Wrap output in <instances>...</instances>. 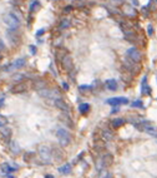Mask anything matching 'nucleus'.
Masks as SVG:
<instances>
[{
    "label": "nucleus",
    "instance_id": "nucleus-23",
    "mask_svg": "<svg viewBox=\"0 0 157 178\" xmlns=\"http://www.w3.org/2000/svg\"><path fill=\"white\" fill-rule=\"evenodd\" d=\"M38 8H40V3L38 2V0H33V2H31V4H30V12L31 13L35 12Z\"/></svg>",
    "mask_w": 157,
    "mask_h": 178
},
{
    "label": "nucleus",
    "instance_id": "nucleus-16",
    "mask_svg": "<svg viewBox=\"0 0 157 178\" xmlns=\"http://www.w3.org/2000/svg\"><path fill=\"white\" fill-rule=\"evenodd\" d=\"M59 172L62 174H69L71 172V164L70 163H65L62 164L61 167H59Z\"/></svg>",
    "mask_w": 157,
    "mask_h": 178
},
{
    "label": "nucleus",
    "instance_id": "nucleus-8",
    "mask_svg": "<svg viewBox=\"0 0 157 178\" xmlns=\"http://www.w3.org/2000/svg\"><path fill=\"white\" fill-rule=\"evenodd\" d=\"M25 64H26V58H19V59H16L14 63H11L10 65H8V67L5 68V70H10V69H20V68H23Z\"/></svg>",
    "mask_w": 157,
    "mask_h": 178
},
{
    "label": "nucleus",
    "instance_id": "nucleus-15",
    "mask_svg": "<svg viewBox=\"0 0 157 178\" xmlns=\"http://www.w3.org/2000/svg\"><path fill=\"white\" fill-rule=\"evenodd\" d=\"M34 88L36 89V90H43V89H45L46 88V83L44 82V80H41V79H36L35 82H34Z\"/></svg>",
    "mask_w": 157,
    "mask_h": 178
},
{
    "label": "nucleus",
    "instance_id": "nucleus-4",
    "mask_svg": "<svg viewBox=\"0 0 157 178\" xmlns=\"http://www.w3.org/2000/svg\"><path fill=\"white\" fill-rule=\"evenodd\" d=\"M56 137H57V141H59V143L61 144V145H64V147H66V145L70 143V134H69V132L66 131V129H64V128H59L57 131H56Z\"/></svg>",
    "mask_w": 157,
    "mask_h": 178
},
{
    "label": "nucleus",
    "instance_id": "nucleus-13",
    "mask_svg": "<svg viewBox=\"0 0 157 178\" xmlns=\"http://www.w3.org/2000/svg\"><path fill=\"white\" fill-rule=\"evenodd\" d=\"M105 87H106V89L113 92V90L117 89V82L115 80V79H109V80L105 82Z\"/></svg>",
    "mask_w": 157,
    "mask_h": 178
},
{
    "label": "nucleus",
    "instance_id": "nucleus-7",
    "mask_svg": "<svg viewBox=\"0 0 157 178\" xmlns=\"http://www.w3.org/2000/svg\"><path fill=\"white\" fill-rule=\"evenodd\" d=\"M107 104L112 107H117V106H122V104H127L129 103V98H125V97H113L106 100Z\"/></svg>",
    "mask_w": 157,
    "mask_h": 178
},
{
    "label": "nucleus",
    "instance_id": "nucleus-27",
    "mask_svg": "<svg viewBox=\"0 0 157 178\" xmlns=\"http://www.w3.org/2000/svg\"><path fill=\"white\" fill-rule=\"evenodd\" d=\"M79 89H80L81 92H85V90H90V89H91V87H90V86H80V87H79Z\"/></svg>",
    "mask_w": 157,
    "mask_h": 178
},
{
    "label": "nucleus",
    "instance_id": "nucleus-20",
    "mask_svg": "<svg viewBox=\"0 0 157 178\" xmlns=\"http://www.w3.org/2000/svg\"><path fill=\"white\" fill-rule=\"evenodd\" d=\"M79 112L81 114H86L90 112V104L89 103H81L79 106Z\"/></svg>",
    "mask_w": 157,
    "mask_h": 178
},
{
    "label": "nucleus",
    "instance_id": "nucleus-5",
    "mask_svg": "<svg viewBox=\"0 0 157 178\" xmlns=\"http://www.w3.org/2000/svg\"><path fill=\"white\" fill-rule=\"evenodd\" d=\"M126 55H127L129 59H130L131 61H133V63H139V61L141 60V58H142L141 51H140L137 48H135V47L129 48V49L126 50Z\"/></svg>",
    "mask_w": 157,
    "mask_h": 178
},
{
    "label": "nucleus",
    "instance_id": "nucleus-39",
    "mask_svg": "<svg viewBox=\"0 0 157 178\" xmlns=\"http://www.w3.org/2000/svg\"><path fill=\"white\" fill-rule=\"evenodd\" d=\"M6 178H15V177H14V176H11V174H8V176H6Z\"/></svg>",
    "mask_w": 157,
    "mask_h": 178
},
{
    "label": "nucleus",
    "instance_id": "nucleus-14",
    "mask_svg": "<svg viewBox=\"0 0 157 178\" xmlns=\"http://www.w3.org/2000/svg\"><path fill=\"white\" fill-rule=\"evenodd\" d=\"M0 169H2L3 173H6V174H10L11 172H14L16 168H13L11 166H10L9 163H3L2 166H0Z\"/></svg>",
    "mask_w": 157,
    "mask_h": 178
},
{
    "label": "nucleus",
    "instance_id": "nucleus-29",
    "mask_svg": "<svg viewBox=\"0 0 157 178\" xmlns=\"http://www.w3.org/2000/svg\"><path fill=\"white\" fill-rule=\"evenodd\" d=\"M3 50H5V44H4L3 39L0 38V51H3Z\"/></svg>",
    "mask_w": 157,
    "mask_h": 178
},
{
    "label": "nucleus",
    "instance_id": "nucleus-1",
    "mask_svg": "<svg viewBox=\"0 0 157 178\" xmlns=\"http://www.w3.org/2000/svg\"><path fill=\"white\" fill-rule=\"evenodd\" d=\"M4 23L9 26L10 30H16L20 25V19L15 13H8L4 15Z\"/></svg>",
    "mask_w": 157,
    "mask_h": 178
},
{
    "label": "nucleus",
    "instance_id": "nucleus-34",
    "mask_svg": "<svg viewBox=\"0 0 157 178\" xmlns=\"http://www.w3.org/2000/svg\"><path fill=\"white\" fill-rule=\"evenodd\" d=\"M71 10H72V6H71V5H69V6H66V9H65V13L71 12Z\"/></svg>",
    "mask_w": 157,
    "mask_h": 178
},
{
    "label": "nucleus",
    "instance_id": "nucleus-31",
    "mask_svg": "<svg viewBox=\"0 0 157 178\" xmlns=\"http://www.w3.org/2000/svg\"><path fill=\"white\" fill-rule=\"evenodd\" d=\"M147 33H149V35H150V37L153 34V29H152V25H149V26H147Z\"/></svg>",
    "mask_w": 157,
    "mask_h": 178
},
{
    "label": "nucleus",
    "instance_id": "nucleus-32",
    "mask_svg": "<svg viewBox=\"0 0 157 178\" xmlns=\"http://www.w3.org/2000/svg\"><path fill=\"white\" fill-rule=\"evenodd\" d=\"M30 50H31V54H35V53H36V48H35L34 45L30 47Z\"/></svg>",
    "mask_w": 157,
    "mask_h": 178
},
{
    "label": "nucleus",
    "instance_id": "nucleus-28",
    "mask_svg": "<svg viewBox=\"0 0 157 178\" xmlns=\"http://www.w3.org/2000/svg\"><path fill=\"white\" fill-rule=\"evenodd\" d=\"M11 147H13V148H11V151H13V152H15V153H18V152L20 151V149H18V145H16V143H15V142H13V143H11Z\"/></svg>",
    "mask_w": 157,
    "mask_h": 178
},
{
    "label": "nucleus",
    "instance_id": "nucleus-22",
    "mask_svg": "<svg viewBox=\"0 0 157 178\" xmlns=\"http://www.w3.org/2000/svg\"><path fill=\"white\" fill-rule=\"evenodd\" d=\"M69 26H70V22H69V19H64V20H61L60 24H59V29H60V30L67 29Z\"/></svg>",
    "mask_w": 157,
    "mask_h": 178
},
{
    "label": "nucleus",
    "instance_id": "nucleus-21",
    "mask_svg": "<svg viewBox=\"0 0 157 178\" xmlns=\"http://www.w3.org/2000/svg\"><path fill=\"white\" fill-rule=\"evenodd\" d=\"M146 80H147V79H146V77H143V79H142V94H150L151 93V89H150V87L147 86V84H146Z\"/></svg>",
    "mask_w": 157,
    "mask_h": 178
},
{
    "label": "nucleus",
    "instance_id": "nucleus-6",
    "mask_svg": "<svg viewBox=\"0 0 157 178\" xmlns=\"http://www.w3.org/2000/svg\"><path fill=\"white\" fill-rule=\"evenodd\" d=\"M111 162H112V155L111 154H105L97 162V171H101L103 168H106V167H109V164H111Z\"/></svg>",
    "mask_w": 157,
    "mask_h": 178
},
{
    "label": "nucleus",
    "instance_id": "nucleus-17",
    "mask_svg": "<svg viewBox=\"0 0 157 178\" xmlns=\"http://www.w3.org/2000/svg\"><path fill=\"white\" fill-rule=\"evenodd\" d=\"M125 123H126V120H125L123 118H115L111 124H112L113 128H120V127H122Z\"/></svg>",
    "mask_w": 157,
    "mask_h": 178
},
{
    "label": "nucleus",
    "instance_id": "nucleus-26",
    "mask_svg": "<svg viewBox=\"0 0 157 178\" xmlns=\"http://www.w3.org/2000/svg\"><path fill=\"white\" fill-rule=\"evenodd\" d=\"M100 178H112V174H111V173H109V172L106 171V172H102V173H101Z\"/></svg>",
    "mask_w": 157,
    "mask_h": 178
},
{
    "label": "nucleus",
    "instance_id": "nucleus-36",
    "mask_svg": "<svg viewBox=\"0 0 157 178\" xmlns=\"http://www.w3.org/2000/svg\"><path fill=\"white\" fill-rule=\"evenodd\" d=\"M4 100H5V98H0V107L3 106V103H4Z\"/></svg>",
    "mask_w": 157,
    "mask_h": 178
},
{
    "label": "nucleus",
    "instance_id": "nucleus-2",
    "mask_svg": "<svg viewBox=\"0 0 157 178\" xmlns=\"http://www.w3.org/2000/svg\"><path fill=\"white\" fill-rule=\"evenodd\" d=\"M39 155L41 161H43L44 163H51L52 161V152H51V148L47 147V145H40L39 147Z\"/></svg>",
    "mask_w": 157,
    "mask_h": 178
},
{
    "label": "nucleus",
    "instance_id": "nucleus-10",
    "mask_svg": "<svg viewBox=\"0 0 157 178\" xmlns=\"http://www.w3.org/2000/svg\"><path fill=\"white\" fill-rule=\"evenodd\" d=\"M54 104H55V107L56 108H59L60 110H62V112H70V107H69V104L62 99V98H60V99H56L55 102H54Z\"/></svg>",
    "mask_w": 157,
    "mask_h": 178
},
{
    "label": "nucleus",
    "instance_id": "nucleus-37",
    "mask_svg": "<svg viewBox=\"0 0 157 178\" xmlns=\"http://www.w3.org/2000/svg\"><path fill=\"white\" fill-rule=\"evenodd\" d=\"M111 2H113V3H122V0H111Z\"/></svg>",
    "mask_w": 157,
    "mask_h": 178
},
{
    "label": "nucleus",
    "instance_id": "nucleus-18",
    "mask_svg": "<svg viewBox=\"0 0 157 178\" xmlns=\"http://www.w3.org/2000/svg\"><path fill=\"white\" fill-rule=\"evenodd\" d=\"M0 133H2V135H3L5 139H9L10 137H11V129H10L9 127H3V128H0Z\"/></svg>",
    "mask_w": 157,
    "mask_h": 178
},
{
    "label": "nucleus",
    "instance_id": "nucleus-19",
    "mask_svg": "<svg viewBox=\"0 0 157 178\" xmlns=\"http://www.w3.org/2000/svg\"><path fill=\"white\" fill-rule=\"evenodd\" d=\"M113 132L112 131H109V129H105L103 132H102V138L105 139V141H112L113 139Z\"/></svg>",
    "mask_w": 157,
    "mask_h": 178
},
{
    "label": "nucleus",
    "instance_id": "nucleus-25",
    "mask_svg": "<svg viewBox=\"0 0 157 178\" xmlns=\"http://www.w3.org/2000/svg\"><path fill=\"white\" fill-rule=\"evenodd\" d=\"M132 107H135V108H143V103H142V100H135L133 103H132Z\"/></svg>",
    "mask_w": 157,
    "mask_h": 178
},
{
    "label": "nucleus",
    "instance_id": "nucleus-11",
    "mask_svg": "<svg viewBox=\"0 0 157 178\" xmlns=\"http://www.w3.org/2000/svg\"><path fill=\"white\" fill-rule=\"evenodd\" d=\"M6 35H8V39L10 40V41H11V43L13 44H18L19 43V35L16 34V30H8L6 31Z\"/></svg>",
    "mask_w": 157,
    "mask_h": 178
},
{
    "label": "nucleus",
    "instance_id": "nucleus-30",
    "mask_svg": "<svg viewBox=\"0 0 157 178\" xmlns=\"http://www.w3.org/2000/svg\"><path fill=\"white\" fill-rule=\"evenodd\" d=\"M23 77H24L23 74H15V75H14V79H15L16 82H18V80L20 82V80H21V79H23Z\"/></svg>",
    "mask_w": 157,
    "mask_h": 178
},
{
    "label": "nucleus",
    "instance_id": "nucleus-38",
    "mask_svg": "<svg viewBox=\"0 0 157 178\" xmlns=\"http://www.w3.org/2000/svg\"><path fill=\"white\" fill-rule=\"evenodd\" d=\"M45 178H55V177L51 176V174H47V176H45Z\"/></svg>",
    "mask_w": 157,
    "mask_h": 178
},
{
    "label": "nucleus",
    "instance_id": "nucleus-9",
    "mask_svg": "<svg viewBox=\"0 0 157 178\" xmlns=\"http://www.w3.org/2000/svg\"><path fill=\"white\" fill-rule=\"evenodd\" d=\"M61 65L65 70H71L74 68V63H72V58L70 55H64V58L61 59Z\"/></svg>",
    "mask_w": 157,
    "mask_h": 178
},
{
    "label": "nucleus",
    "instance_id": "nucleus-24",
    "mask_svg": "<svg viewBox=\"0 0 157 178\" xmlns=\"http://www.w3.org/2000/svg\"><path fill=\"white\" fill-rule=\"evenodd\" d=\"M6 124H8V119H6V117H4V116H2V114H0V128L6 127Z\"/></svg>",
    "mask_w": 157,
    "mask_h": 178
},
{
    "label": "nucleus",
    "instance_id": "nucleus-35",
    "mask_svg": "<svg viewBox=\"0 0 157 178\" xmlns=\"http://www.w3.org/2000/svg\"><path fill=\"white\" fill-rule=\"evenodd\" d=\"M62 87H64V89H65V90H67V89H69V84H67V83H62Z\"/></svg>",
    "mask_w": 157,
    "mask_h": 178
},
{
    "label": "nucleus",
    "instance_id": "nucleus-3",
    "mask_svg": "<svg viewBox=\"0 0 157 178\" xmlns=\"http://www.w3.org/2000/svg\"><path fill=\"white\" fill-rule=\"evenodd\" d=\"M39 94L43 98H45V99H54V102L56 99H60L61 98L60 92L57 89H52V88H45L43 90H40Z\"/></svg>",
    "mask_w": 157,
    "mask_h": 178
},
{
    "label": "nucleus",
    "instance_id": "nucleus-12",
    "mask_svg": "<svg viewBox=\"0 0 157 178\" xmlns=\"http://www.w3.org/2000/svg\"><path fill=\"white\" fill-rule=\"evenodd\" d=\"M26 89H28V84H26V83L20 82V83H18L16 86L13 87L11 93H15V94H18V93H23V92H25Z\"/></svg>",
    "mask_w": 157,
    "mask_h": 178
},
{
    "label": "nucleus",
    "instance_id": "nucleus-33",
    "mask_svg": "<svg viewBox=\"0 0 157 178\" xmlns=\"http://www.w3.org/2000/svg\"><path fill=\"white\" fill-rule=\"evenodd\" d=\"M44 34V29H41V30H39L38 31V33H36V37L39 38V37H41V35H43Z\"/></svg>",
    "mask_w": 157,
    "mask_h": 178
}]
</instances>
